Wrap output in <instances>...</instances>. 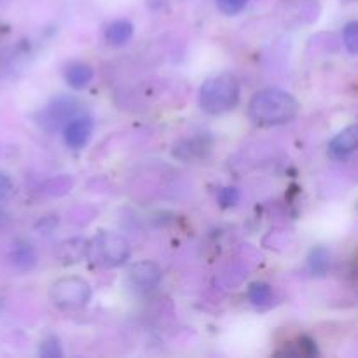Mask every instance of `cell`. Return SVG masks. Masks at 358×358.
<instances>
[{
  "mask_svg": "<svg viewBox=\"0 0 358 358\" xmlns=\"http://www.w3.org/2000/svg\"><path fill=\"white\" fill-rule=\"evenodd\" d=\"M49 297L59 310H79L90 303L91 285L79 276H65L52 283Z\"/></svg>",
  "mask_w": 358,
  "mask_h": 358,
  "instance_id": "4",
  "label": "cell"
},
{
  "mask_svg": "<svg viewBox=\"0 0 358 358\" xmlns=\"http://www.w3.org/2000/svg\"><path fill=\"white\" fill-rule=\"evenodd\" d=\"M133 23L128 20H115L105 30V41L108 42L114 48H122V45L128 44L133 37Z\"/></svg>",
  "mask_w": 358,
  "mask_h": 358,
  "instance_id": "10",
  "label": "cell"
},
{
  "mask_svg": "<svg viewBox=\"0 0 358 358\" xmlns=\"http://www.w3.org/2000/svg\"><path fill=\"white\" fill-rule=\"evenodd\" d=\"M248 0H217V7H219L220 13L227 14V16H233V14H238L240 10H243Z\"/></svg>",
  "mask_w": 358,
  "mask_h": 358,
  "instance_id": "17",
  "label": "cell"
},
{
  "mask_svg": "<svg viewBox=\"0 0 358 358\" xmlns=\"http://www.w3.org/2000/svg\"><path fill=\"white\" fill-rule=\"evenodd\" d=\"M343 42H345L346 49L352 55H357L358 51V24L357 21H350L343 30Z\"/></svg>",
  "mask_w": 358,
  "mask_h": 358,
  "instance_id": "15",
  "label": "cell"
},
{
  "mask_svg": "<svg viewBox=\"0 0 358 358\" xmlns=\"http://www.w3.org/2000/svg\"><path fill=\"white\" fill-rule=\"evenodd\" d=\"M308 266H310V271L313 273L315 276L327 275L329 268H331V254H329L327 248H313L310 257H308Z\"/></svg>",
  "mask_w": 358,
  "mask_h": 358,
  "instance_id": "12",
  "label": "cell"
},
{
  "mask_svg": "<svg viewBox=\"0 0 358 358\" xmlns=\"http://www.w3.org/2000/svg\"><path fill=\"white\" fill-rule=\"evenodd\" d=\"M63 77H65V83L69 84L72 90L80 91L84 90V87L90 86L91 80H93L94 77V72L93 69H91V65H87V63L73 62L65 66Z\"/></svg>",
  "mask_w": 358,
  "mask_h": 358,
  "instance_id": "9",
  "label": "cell"
},
{
  "mask_svg": "<svg viewBox=\"0 0 358 358\" xmlns=\"http://www.w3.org/2000/svg\"><path fill=\"white\" fill-rule=\"evenodd\" d=\"M161 278H163V271L152 261L136 262V264H133L129 268L128 273V280L133 289L143 290V292H149V290L156 289L161 283Z\"/></svg>",
  "mask_w": 358,
  "mask_h": 358,
  "instance_id": "6",
  "label": "cell"
},
{
  "mask_svg": "<svg viewBox=\"0 0 358 358\" xmlns=\"http://www.w3.org/2000/svg\"><path fill=\"white\" fill-rule=\"evenodd\" d=\"M79 100L72 96H59L55 98L41 114L37 115V122L45 129V131H58L69 124L72 119L83 115Z\"/></svg>",
  "mask_w": 358,
  "mask_h": 358,
  "instance_id": "5",
  "label": "cell"
},
{
  "mask_svg": "<svg viewBox=\"0 0 358 358\" xmlns=\"http://www.w3.org/2000/svg\"><path fill=\"white\" fill-rule=\"evenodd\" d=\"M199 107L212 115L233 110L240 101V84L231 73L210 77L199 87Z\"/></svg>",
  "mask_w": 358,
  "mask_h": 358,
  "instance_id": "2",
  "label": "cell"
},
{
  "mask_svg": "<svg viewBox=\"0 0 358 358\" xmlns=\"http://www.w3.org/2000/svg\"><path fill=\"white\" fill-rule=\"evenodd\" d=\"M273 290L268 283L264 282H255L248 287V301L254 306H266L271 301Z\"/></svg>",
  "mask_w": 358,
  "mask_h": 358,
  "instance_id": "13",
  "label": "cell"
},
{
  "mask_svg": "<svg viewBox=\"0 0 358 358\" xmlns=\"http://www.w3.org/2000/svg\"><path fill=\"white\" fill-rule=\"evenodd\" d=\"M13 189L14 185H13V180H10V177H7L6 173H0V199L9 198Z\"/></svg>",
  "mask_w": 358,
  "mask_h": 358,
  "instance_id": "18",
  "label": "cell"
},
{
  "mask_svg": "<svg viewBox=\"0 0 358 358\" xmlns=\"http://www.w3.org/2000/svg\"><path fill=\"white\" fill-rule=\"evenodd\" d=\"M86 257L100 268H117L131 255V247L124 236L112 231H100L84 248Z\"/></svg>",
  "mask_w": 358,
  "mask_h": 358,
  "instance_id": "3",
  "label": "cell"
},
{
  "mask_svg": "<svg viewBox=\"0 0 358 358\" xmlns=\"http://www.w3.org/2000/svg\"><path fill=\"white\" fill-rule=\"evenodd\" d=\"M357 140H358V129L357 124L348 126V128L343 129L341 133L334 136L329 143V154H331L334 159H345L350 154L355 152L357 149Z\"/></svg>",
  "mask_w": 358,
  "mask_h": 358,
  "instance_id": "8",
  "label": "cell"
},
{
  "mask_svg": "<svg viewBox=\"0 0 358 358\" xmlns=\"http://www.w3.org/2000/svg\"><path fill=\"white\" fill-rule=\"evenodd\" d=\"M299 112V101L287 91L268 87L252 96L248 117L259 126H280L290 122Z\"/></svg>",
  "mask_w": 358,
  "mask_h": 358,
  "instance_id": "1",
  "label": "cell"
},
{
  "mask_svg": "<svg viewBox=\"0 0 358 358\" xmlns=\"http://www.w3.org/2000/svg\"><path fill=\"white\" fill-rule=\"evenodd\" d=\"M9 259L10 264H13L14 268L20 269V271H27V269L34 268L35 261H37L34 248L27 243H20L17 247H14Z\"/></svg>",
  "mask_w": 358,
  "mask_h": 358,
  "instance_id": "11",
  "label": "cell"
},
{
  "mask_svg": "<svg viewBox=\"0 0 358 358\" xmlns=\"http://www.w3.org/2000/svg\"><path fill=\"white\" fill-rule=\"evenodd\" d=\"M38 355L42 358H59L63 357L62 345H59L58 339L55 336H49L44 341L41 343V348H38Z\"/></svg>",
  "mask_w": 358,
  "mask_h": 358,
  "instance_id": "14",
  "label": "cell"
},
{
  "mask_svg": "<svg viewBox=\"0 0 358 358\" xmlns=\"http://www.w3.org/2000/svg\"><path fill=\"white\" fill-rule=\"evenodd\" d=\"M217 199L222 205V208H231L240 201V191L236 187H224L217 196Z\"/></svg>",
  "mask_w": 358,
  "mask_h": 358,
  "instance_id": "16",
  "label": "cell"
},
{
  "mask_svg": "<svg viewBox=\"0 0 358 358\" xmlns=\"http://www.w3.org/2000/svg\"><path fill=\"white\" fill-rule=\"evenodd\" d=\"M93 119L90 115H79V117L72 119L69 124L63 128V138L69 149L80 150L87 145L91 135H93Z\"/></svg>",
  "mask_w": 358,
  "mask_h": 358,
  "instance_id": "7",
  "label": "cell"
}]
</instances>
